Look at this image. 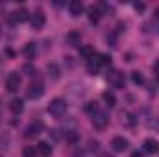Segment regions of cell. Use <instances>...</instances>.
<instances>
[{
	"mask_svg": "<svg viewBox=\"0 0 159 157\" xmlns=\"http://www.w3.org/2000/svg\"><path fill=\"white\" fill-rule=\"evenodd\" d=\"M48 113L52 115V117L56 118H61L65 115V111H67V102L63 100V98H54L50 104H48Z\"/></svg>",
	"mask_w": 159,
	"mask_h": 157,
	"instance_id": "6da1fadb",
	"label": "cell"
},
{
	"mask_svg": "<svg viewBox=\"0 0 159 157\" xmlns=\"http://www.w3.org/2000/svg\"><path fill=\"white\" fill-rule=\"evenodd\" d=\"M107 124H109V115L106 111H100L98 109L96 113H93V126H94V129L104 131L107 128Z\"/></svg>",
	"mask_w": 159,
	"mask_h": 157,
	"instance_id": "7a4b0ae2",
	"label": "cell"
},
{
	"mask_svg": "<svg viewBox=\"0 0 159 157\" xmlns=\"http://www.w3.org/2000/svg\"><path fill=\"white\" fill-rule=\"evenodd\" d=\"M106 79H107V83L111 85V87H115V89H122L124 87V74L120 72V70H109L107 72V76H106Z\"/></svg>",
	"mask_w": 159,
	"mask_h": 157,
	"instance_id": "3957f363",
	"label": "cell"
},
{
	"mask_svg": "<svg viewBox=\"0 0 159 157\" xmlns=\"http://www.w3.org/2000/svg\"><path fill=\"white\" fill-rule=\"evenodd\" d=\"M20 81H22V78L19 72H9V76L6 78V89L9 92H17L20 89Z\"/></svg>",
	"mask_w": 159,
	"mask_h": 157,
	"instance_id": "277c9868",
	"label": "cell"
},
{
	"mask_svg": "<svg viewBox=\"0 0 159 157\" xmlns=\"http://www.w3.org/2000/svg\"><path fill=\"white\" fill-rule=\"evenodd\" d=\"M43 129H44V124H43L41 120H34V122L24 129V137H26V139H34V137L41 135Z\"/></svg>",
	"mask_w": 159,
	"mask_h": 157,
	"instance_id": "5b68a950",
	"label": "cell"
},
{
	"mask_svg": "<svg viewBox=\"0 0 159 157\" xmlns=\"http://www.w3.org/2000/svg\"><path fill=\"white\" fill-rule=\"evenodd\" d=\"M26 94H28V98L37 100V98H41L44 94V85L41 81H32L30 87H28V91H26Z\"/></svg>",
	"mask_w": 159,
	"mask_h": 157,
	"instance_id": "8992f818",
	"label": "cell"
},
{
	"mask_svg": "<svg viewBox=\"0 0 159 157\" xmlns=\"http://www.w3.org/2000/svg\"><path fill=\"white\" fill-rule=\"evenodd\" d=\"M30 22H32V28H34V30H43V28H44V22H46L44 11H43V9H37V11L30 17Z\"/></svg>",
	"mask_w": 159,
	"mask_h": 157,
	"instance_id": "52a82bcc",
	"label": "cell"
},
{
	"mask_svg": "<svg viewBox=\"0 0 159 157\" xmlns=\"http://www.w3.org/2000/svg\"><path fill=\"white\" fill-rule=\"evenodd\" d=\"M28 19H30V13H28L26 7H19V9H15V11L9 15V20H11V22H26Z\"/></svg>",
	"mask_w": 159,
	"mask_h": 157,
	"instance_id": "ba28073f",
	"label": "cell"
},
{
	"mask_svg": "<svg viewBox=\"0 0 159 157\" xmlns=\"http://www.w3.org/2000/svg\"><path fill=\"white\" fill-rule=\"evenodd\" d=\"M111 148H113V152H126L128 148H129V142H128V139H124V137H113V141H111Z\"/></svg>",
	"mask_w": 159,
	"mask_h": 157,
	"instance_id": "9c48e42d",
	"label": "cell"
},
{
	"mask_svg": "<svg viewBox=\"0 0 159 157\" xmlns=\"http://www.w3.org/2000/svg\"><path fill=\"white\" fill-rule=\"evenodd\" d=\"M46 72H48V78L52 79V81H57V79L61 78V69H59L57 63H48Z\"/></svg>",
	"mask_w": 159,
	"mask_h": 157,
	"instance_id": "30bf717a",
	"label": "cell"
},
{
	"mask_svg": "<svg viewBox=\"0 0 159 157\" xmlns=\"http://www.w3.org/2000/svg\"><path fill=\"white\" fill-rule=\"evenodd\" d=\"M96 56V52H94V48L91 46V44H83V46H80V57L81 59H93Z\"/></svg>",
	"mask_w": 159,
	"mask_h": 157,
	"instance_id": "8fae6325",
	"label": "cell"
},
{
	"mask_svg": "<svg viewBox=\"0 0 159 157\" xmlns=\"http://www.w3.org/2000/svg\"><path fill=\"white\" fill-rule=\"evenodd\" d=\"M143 148H144L146 154H157L159 152V142L156 139H146L144 144H143Z\"/></svg>",
	"mask_w": 159,
	"mask_h": 157,
	"instance_id": "7c38bea8",
	"label": "cell"
},
{
	"mask_svg": "<svg viewBox=\"0 0 159 157\" xmlns=\"http://www.w3.org/2000/svg\"><path fill=\"white\" fill-rule=\"evenodd\" d=\"M69 11H70L72 17H80L81 11H83V2H81V0H72V2L69 4Z\"/></svg>",
	"mask_w": 159,
	"mask_h": 157,
	"instance_id": "4fadbf2b",
	"label": "cell"
},
{
	"mask_svg": "<svg viewBox=\"0 0 159 157\" xmlns=\"http://www.w3.org/2000/svg\"><path fill=\"white\" fill-rule=\"evenodd\" d=\"M100 67H102V65H100V61L96 59V56H94L93 59H89V61H87V72H89V74H93V76H96V74H98Z\"/></svg>",
	"mask_w": 159,
	"mask_h": 157,
	"instance_id": "5bb4252c",
	"label": "cell"
},
{
	"mask_svg": "<svg viewBox=\"0 0 159 157\" xmlns=\"http://www.w3.org/2000/svg\"><path fill=\"white\" fill-rule=\"evenodd\" d=\"M9 109H11V113L19 115V113H22V109H24V102H22L20 98H13V100L9 102Z\"/></svg>",
	"mask_w": 159,
	"mask_h": 157,
	"instance_id": "9a60e30c",
	"label": "cell"
},
{
	"mask_svg": "<svg viewBox=\"0 0 159 157\" xmlns=\"http://www.w3.org/2000/svg\"><path fill=\"white\" fill-rule=\"evenodd\" d=\"M80 43H81L80 32H69L67 34V44L69 46H80Z\"/></svg>",
	"mask_w": 159,
	"mask_h": 157,
	"instance_id": "2e32d148",
	"label": "cell"
},
{
	"mask_svg": "<svg viewBox=\"0 0 159 157\" xmlns=\"http://www.w3.org/2000/svg\"><path fill=\"white\" fill-rule=\"evenodd\" d=\"M100 17H102V11H100V7L98 6H91L89 7V19H91V22H98L100 20Z\"/></svg>",
	"mask_w": 159,
	"mask_h": 157,
	"instance_id": "e0dca14e",
	"label": "cell"
},
{
	"mask_svg": "<svg viewBox=\"0 0 159 157\" xmlns=\"http://www.w3.org/2000/svg\"><path fill=\"white\" fill-rule=\"evenodd\" d=\"M102 98H104V102H106L109 107H115V104H117V96H115L111 91H106V92L102 94Z\"/></svg>",
	"mask_w": 159,
	"mask_h": 157,
	"instance_id": "ac0fdd59",
	"label": "cell"
},
{
	"mask_svg": "<svg viewBox=\"0 0 159 157\" xmlns=\"http://www.w3.org/2000/svg\"><path fill=\"white\" fill-rule=\"evenodd\" d=\"M37 152L43 154L44 157H48L50 154H52V146H50L48 142H39V144H37Z\"/></svg>",
	"mask_w": 159,
	"mask_h": 157,
	"instance_id": "d6986e66",
	"label": "cell"
},
{
	"mask_svg": "<svg viewBox=\"0 0 159 157\" xmlns=\"http://www.w3.org/2000/svg\"><path fill=\"white\" fill-rule=\"evenodd\" d=\"M78 139H80V133H78V131H74V129H69V131H65V141H67V142L74 144Z\"/></svg>",
	"mask_w": 159,
	"mask_h": 157,
	"instance_id": "ffe728a7",
	"label": "cell"
},
{
	"mask_svg": "<svg viewBox=\"0 0 159 157\" xmlns=\"http://www.w3.org/2000/svg\"><path fill=\"white\" fill-rule=\"evenodd\" d=\"M131 81H133L135 85H143V83H144V76H143V72L133 70V72H131Z\"/></svg>",
	"mask_w": 159,
	"mask_h": 157,
	"instance_id": "44dd1931",
	"label": "cell"
},
{
	"mask_svg": "<svg viewBox=\"0 0 159 157\" xmlns=\"http://www.w3.org/2000/svg\"><path fill=\"white\" fill-rule=\"evenodd\" d=\"M96 59L100 61L102 67L104 65H111V56H107V54H96Z\"/></svg>",
	"mask_w": 159,
	"mask_h": 157,
	"instance_id": "7402d4cb",
	"label": "cell"
},
{
	"mask_svg": "<svg viewBox=\"0 0 159 157\" xmlns=\"http://www.w3.org/2000/svg\"><path fill=\"white\" fill-rule=\"evenodd\" d=\"M22 155L24 157H35L37 155V148H34V146H26V148L22 150Z\"/></svg>",
	"mask_w": 159,
	"mask_h": 157,
	"instance_id": "603a6c76",
	"label": "cell"
},
{
	"mask_svg": "<svg viewBox=\"0 0 159 157\" xmlns=\"http://www.w3.org/2000/svg\"><path fill=\"white\" fill-rule=\"evenodd\" d=\"M24 54H26L28 57H34V54H35V44H34V43H28V44L24 46Z\"/></svg>",
	"mask_w": 159,
	"mask_h": 157,
	"instance_id": "cb8c5ba5",
	"label": "cell"
},
{
	"mask_svg": "<svg viewBox=\"0 0 159 157\" xmlns=\"http://www.w3.org/2000/svg\"><path fill=\"white\" fill-rule=\"evenodd\" d=\"M122 124L133 126V124H135V118H133V115H129V113H122Z\"/></svg>",
	"mask_w": 159,
	"mask_h": 157,
	"instance_id": "d4e9b609",
	"label": "cell"
},
{
	"mask_svg": "<svg viewBox=\"0 0 159 157\" xmlns=\"http://www.w3.org/2000/svg\"><path fill=\"white\" fill-rule=\"evenodd\" d=\"M85 111H87V113H91V115H93V113H96V111H98L96 102H89V104L85 105Z\"/></svg>",
	"mask_w": 159,
	"mask_h": 157,
	"instance_id": "484cf974",
	"label": "cell"
},
{
	"mask_svg": "<svg viewBox=\"0 0 159 157\" xmlns=\"http://www.w3.org/2000/svg\"><path fill=\"white\" fill-rule=\"evenodd\" d=\"M98 146H100V142H98V141H93V139L89 141V150H91V152H96V150H98Z\"/></svg>",
	"mask_w": 159,
	"mask_h": 157,
	"instance_id": "4316f807",
	"label": "cell"
},
{
	"mask_svg": "<svg viewBox=\"0 0 159 157\" xmlns=\"http://www.w3.org/2000/svg\"><path fill=\"white\" fill-rule=\"evenodd\" d=\"M107 43H109V46H117V35L115 34H111V35H107Z\"/></svg>",
	"mask_w": 159,
	"mask_h": 157,
	"instance_id": "83f0119b",
	"label": "cell"
},
{
	"mask_svg": "<svg viewBox=\"0 0 159 157\" xmlns=\"http://www.w3.org/2000/svg\"><path fill=\"white\" fill-rule=\"evenodd\" d=\"M24 72H28V76H34V74H37V70H35L34 67H30V65H26V67H24Z\"/></svg>",
	"mask_w": 159,
	"mask_h": 157,
	"instance_id": "f1b7e54d",
	"label": "cell"
},
{
	"mask_svg": "<svg viewBox=\"0 0 159 157\" xmlns=\"http://www.w3.org/2000/svg\"><path fill=\"white\" fill-rule=\"evenodd\" d=\"M148 128H150V129H152V128L159 129V122H157V120H148Z\"/></svg>",
	"mask_w": 159,
	"mask_h": 157,
	"instance_id": "f546056e",
	"label": "cell"
},
{
	"mask_svg": "<svg viewBox=\"0 0 159 157\" xmlns=\"http://www.w3.org/2000/svg\"><path fill=\"white\" fill-rule=\"evenodd\" d=\"M50 135H52V139H54V141H59V139H61L57 129H52V131H50Z\"/></svg>",
	"mask_w": 159,
	"mask_h": 157,
	"instance_id": "4dcf8cb0",
	"label": "cell"
},
{
	"mask_svg": "<svg viewBox=\"0 0 159 157\" xmlns=\"http://www.w3.org/2000/svg\"><path fill=\"white\" fill-rule=\"evenodd\" d=\"M135 9H137V11H144V4H143V2H137V4H135Z\"/></svg>",
	"mask_w": 159,
	"mask_h": 157,
	"instance_id": "1f68e13d",
	"label": "cell"
},
{
	"mask_svg": "<svg viewBox=\"0 0 159 157\" xmlns=\"http://www.w3.org/2000/svg\"><path fill=\"white\" fill-rule=\"evenodd\" d=\"M122 30H126V24L124 22H119V32H122Z\"/></svg>",
	"mask_w": 159,
	"mask_h": 157,
	"instance_id": "d6a6232c",
	"label": "cell"
},
{
	"mask_svg": "<svg viewBox=\"0 0 159 157\" xmlns=\"http://www.w3.org/2000/svg\"><path fill=\"white\" fill-rule=\"evenodd\" d=\"M131 157H143V155H141L139 152H135V154H131Z\"/></svg>",
	"mask_w": 159,
	"mask_h": 157,
	"instance_id": "836d02e7",
	"label": "cell"
},
{
	"mask_svg": "<svg viewBox=\"0 0 159 157\" xmlns=\"http://www.w3.org/2000/svg\"><path fill=\"white\" fill-rule=\"evenodd\" d=\"M156 70H157V76H159V63L156 65Z\"/></svg>",
	"mask_w": 159,
	"mask_h": 157,
	"instance_id": "e575fe53",
	"label": "cell"
},
{
	"mask_svg": "<svg viewBox=\"0 0 159 157\" xmlns=\"http://www.w3.org/2000/svg\"><path fill=\"white\" fill-rule=\"evenodd\" d=\"M74 157H83V155H81V154H80V155H74Z\"/></svg>",
	"mask_w": 159,
	"mask_h": 157,
	"instance_id": "d590c367",
	"label": "cell"
}]
</instances>
